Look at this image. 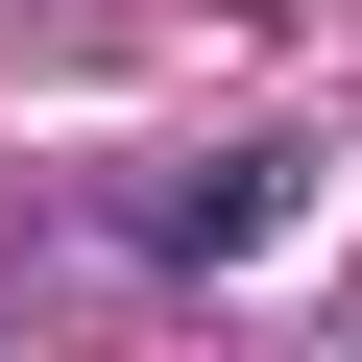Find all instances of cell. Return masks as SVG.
<instances>
[{
  "mask_svg": "<svg viewBox=\"0 0 362 362\" xmlns=\"http://www.w3.org/2000/svg\"><path fill=\"white\" fill-rule=\"evenodd\" d=\"M266 218H290V169H266V145H242V169H194V194H169V266H242V242H266Z\"/></svg>",
  "mask_w": 362,
  "mask_h": 362,
  "instance_id": "6da1fadb",
  "label": "cell"
}]
</instances>
